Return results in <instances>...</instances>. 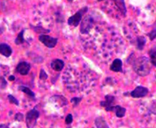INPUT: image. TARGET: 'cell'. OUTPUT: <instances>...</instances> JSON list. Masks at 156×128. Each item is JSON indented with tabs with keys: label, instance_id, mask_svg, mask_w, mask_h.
I'll use <instances>...</instances> for the list:
<instances>
[{
	"label": "cell",
	"instance_id": "obj_1",
	"mask_svg": "<svg viewBox=\"0 0 156 128\" xmlns=\"http://www.w3.org/2000/svg\"><path fill=\"white\" fill-rule=\"evenodd\" d=\"M133 69L137 75L146 77L152 70V64L147 57L141 56L133 61Z\"/></svg>",
	"mask_w": 156,
	"mask_h": 128
},
{
	"label": "cell",
	"instance_id": "obj_2",
	"mask_svg": "<svg viewBox=\"0 0 156 128\" xmlns=\"http://www.w3.org/2000/svg\"><path fill=\"white\" fill-rule=\"evenodd\" d=\"M88 11V7L85 6L84 8L80 9L79 10H78L74 15H73L69 18L68 20V24L70 26H73V27H78L80 24L81 21L83 19V16Z\"/></svg>",
	"mask_w": 156,
	"mask_h": 128
},
{
	"label": "cell",
	"instance_id": "obj_3",
	"mask_svg": "<svg viewBox=\"0 0 156 128\" xmlns=\"http://www.w3.org/2000/svg\"><path fill=\"white\" fill-rule=\"evenodd\" d=\"M40 116V112L37 111L35 108L31 110L27 113L26 118V124L27 127L29 128H32L35 127L36 124H37V121Z\"/></svg>",
	"mask_w": 156,
	"mask_h": 128
},
{
	"label": "cell",
	"instance_id": "obj_4",
	"mask_svg": "<svg viewBox=\"0 0 156 128\" xmlns=\"http://www.w3.org/2000/svg\"><path fill=\"white\" fill-rule=\"evenodd\" d=\"M94 25V19L91 16H86L81 20L80 32L81 34H88Z\"/></svg>",
	"mask_w": 156,
	"mask_h": 128
},
{
	"label": "cell",
	"instance_id": "obj_5",
	"mask_svg": "<svg viewBox=\"0 0 156 128\" xmlns=\"http://www.w3.org/2000/svg\"><path fill=\"white\" fill-rule=\"evenodd\" d=\"M115 96L112 95L107 94L105 96V100H103L100 102V105L101 107H104L107 112H114V102H115Z\"/></svg>",
	"mask_w": 156,
	"mask_h": 128
},
{
	"label": "cell",
	"instance_id": "obj_6",
	"mask_svg": "<svg viewBox=\"0 0 156 128\" xmlns=\"http://www.w3.org/2000/svg\"><path fill=\"white\" fill-rule=\"evenodd\" d=\"M38 40L49 49L54 48L58 42V39L57 38L51 37L50 36H48L46 34L40 35L39 37H38Z\"/></svg>",
	"mask_w": 156,
	"mask_h": 128
},
{
	"label": "cell",
	"instance_id": "obj_7",
	"mask_svg": "<svg viewBox=\"0 0 156 128\" xmlns=\"http://www.w3.org/2000/svg\"><path fill=\"white\" fill-rule=\"evenodd\" d=\"M148 93L149 90L147 88L139 85L130 93V96L133 98H141L146 96Z\"/></svg>",
	"mask_w": 156,
	"mask_h": 128
},
{
	"label": "cell",
	"instance_id": "obj_8",
	"mask_svg": "<svg viewBox=\"0 0 156 128\" xmlns=\"http://www.w3.org/2000/svg\"><path fill=\"white\" fill-rule=\"evenodd\" d=\"M31 69V66L27 62H21L18 64L16 66V72L19 73L21 75H27L30 72Z\"/></svg>",
	"mask_w": 156,
	"mask_h": 128
},
{
	"label": "cell",
	"instance_id": "obj_9",
	"mask_svg": "<svg viewBox=\"0 0 156 128\" xmlns=\"http://www.w3.org/2000/svg\"><path fill=\"white\" fill-rule=\"evenodd\" d=\"M110 70L114 72H122V61L119 58L114 60L112 65L110 66Z\"/></svg>",
	"mask_w": 156,
	"mask_h": 128
},
{
	"label": "cell",
	"instance_id": "obj_10",
	"mask_svg": "<svg viewBox=\"0 0 156 128\" xmlns=\"http://www.w3.org/2000/svg\"><path fill=\"white\" fill-rule=\"evenodd\" d=\"M65 66V62L61 59H55L51 63V67L56 72H61Z\"/></svg>",
	"mask_w": 156,
	"mask_h": 128
},
{
	"label": "cell",
	"instance_id": "obj_11",
	"mask_svg": "<svg viewBox=\"0 0 156 128\" xmlns=\"http://www.w3.org/2000/svg\"><path fill=\"white\" fill-rule=\"evenodd\" d=\"M12 50L11 47L7 43H1L0 44V54L4 55L5 57H10L12 55Z\"/></svg>",
	"mask_w": 156,
	"mask_h": 128
},
{
	"label": "cell",
	"instance_id": "obj_12",
	"mask_svg": "<svg viewBox=\"0 0 156 128\" xmlns=\"http://www.w3.org/2000/svg\"><path fill=\"white\" fill-rule=\"evenodd\" d=\"M113 1L117 8H118L119 12L121 13V14L126 16L127 13V8L126 3H125V0H113Z\"/></svg>",
	"mask_w": 156,
	"mask_h": 128
},
{
	"label": "cell",
	"instance_id": "obj_13",
	"mask_svg": "<svg viewBox=\"0 0 156 128\" xmlns=\"http://www.w3.org/2000/svg\"><path fill=\"white\" fill-rule=\"evenodd\" d=\"M114 112L115 113L116 116L118 117V118H122L125 116L126 113V108L122 107L121 105H117L114 106Z\"/></svg>",
	"mask_w": 156,
	"mask_h": 128
},
{
	"label": "cell",
	"instance_id": "obj_14",
	"mask_svg": "<svg viewBox=\"0 0 156 128\" xmlns=\"http://www.w3.org/2000/svg\"><path fill=\"white\" fill-rule=\"evenodd\" d=\"M95 124L96 127L98 128H108L109 126L108 124H107V122H106V120L103 118V117L99 116L97 117L95 120Z\"/></svg>",
	"mask_w": 156,
	"mask_h": 128
},
{
	"label": "cell",
	"instance_id": "obj_15",
	"mask_svg": "<svg viewBox=\"0 0 156 128\" xmlns=\"http://www.w3.org/2000/svg\"><path fill=\"white\" fill-rule=\"evenodd\" d=\"M146 38L144 36H138L136 38V47L138 50H142L146 44Z\"/></svg>",
	"mask_w": 156,
	"mask_h": 128
},
{
	"label": "cell",
	"instance_id": "obj_16",
	"mask_svg": "<svg viewBox=\"0 0 156 128\" xmlns=\"http://www.w3.org/2000/svg\"><path fill=\"white\" fill-rule=\"evenodd\" d=\"M149 55H150V63H151L153 66H156V51L155 47L151 49H150V51H149Z\"/></svg>",
	"mask_w": 156,
	"mask_h": 128
},
{
	"label": "cell",
	"instance_id": "obj_17",
	"mask_svg": "<svg viewBox=\"0 0 156 128\" xmlns=\"http://www.w3.org/2000/svg\"><path fill=\"white\" fill-rule=\"evenodd\" d=\"M19 90L22 91V92L25 93V94L28 95L29 96H30V97H32L34 98V96H35V94H34V93L31 90L30 88H29L28 87H26V86H23V85H20L19 87Z\"/></svg>",
	"mask_w": 156,
	"mask_h": 128
},
{
	"label": "cell",
	"instance_id": "obj_18",
	"mask_svg": "<svg viewBox=\"0 0 156 128\" xmlns=\"http://www.w3.org/2000/svg\"><path fill=\"white\" fill-rule=\"evenodd\" d=\"M23 33H24V30H22L19 33V35L17 36V37H16L15 40V43L16 45L22 44V43H24L25 40L24 38H23Z\"/></svg>",
	"mask_w": 156,
	"mask_h": 128
},
{
	"label": "cell",
	"instance_id": "obj_19",
	"mask_svg": "<svg viewBox=\"0 0 156 128\" xmlns=\"http://www.w3.org/2000/svg\"><path fill=\"white\" fill-rule=\"evenodd\" d=\"M33 29L34 32H37V33H40L41 35L44 34V33H48V32H50V30H46V29L43 28L42 27H34Z\"/></svg>",
	"mask_w": 156,
	"mask_h": 128
},
{
	"label": "cell",
	"instance_id": "obj_20",
	"mask_svg": "<svg viewBox=\"0 0 156 128\" xmlns=\"http://www.w3.org/2000/svg\"><path fill=\"white\" fill-rule=\"evenodd\" d=\"M81 101V98L80 97H73L70 100V102L73 104V107H77Z\"/></svg>",
	"mask_w": 156,
	"mask_h": 128
},
{
	"label": "cell",
	"instance_id": "obj_21",
	"mask_svg": "<svg viewBox=\"0 0 156 128\" xmlns=\"http://www.w3.org/2000/svg\"><path fill=\"white\" fill-rule=\"evenodd\" d=\"M8 98L9 102H10V103L15 104V105H19V101H18V100L16 97H14L12 95L9 94L8 96Z\"/></svg>",
	"mask_w": 156,
	"mask_h": 128
},
{
	"label": "cell",
	"instance_id": "obj_22",
	"mask_svg": "<svg viewBox=\"0 0 156 128\" xmlns=\"http://www.w3.org/2000/svg\"><path fill=\"white\" fill-rule=\"evenodd\" d=\"M48 78V74H46L43 69H41V72H40V79L42 80H46Z\"/></svg>",
	"mask_w": 156,
	"mask_h": 128
},
{
	"label": "cell",
	"instance_id": "obj_23",
	"mask_svg": "<svg viewBox=\"0 0 156 128\" xmlns=\"http://www.w3.org/2000/svg\"><path fill=\"white\" fill-rule=\"evenodd\" d=\"M147 36H149V38H150V41H153V40L155 39V37H156V33H155V28H154L153 30H152L151 32H149L147 34Z\"/></svg>",
	"mask_w": 156,
	"mask_h": 128
},
{
	"label": "cell",
	"instance_id": "obj_24",
	"mask_svg": "<svg viewBox=\"0 0 156 128\" xmlns=\"http://www.w3.org/2000/svg\"><path fill=\"white\" fill-rule=\"evenodd\" d=\"M73 121V117L70 113H69L68 115H67L66 118H65V123L67 124H70Z\"/></svg>",
	"mask_w": 156,
	"mask_h": 128
},
{
	"label": "cell",
	"instance_id": "obj_25",
	"mask_svg": "<svg viewBox=\"0 0 156 128\" xmlns=\"http://www.w3.org/2000/svg\"><path fill=\"white\" fill-rule=\"evenodd\" d=\"M15 120L19 121V122H22L23 120V115L21 113H16L15 116Z\"/></svg>",
	"mask_w": 156,
	"mask_h": 128
},
{
	"label": "cell",
	"instance_id": "obj_26",
	"mask_svg": "<svg viewBox=\"0 0 156 128\" xmlns=\"http://www.w3.org/2000/svg\"><path fill=\"white\" fill-rule=\"evenodd\" d=\"M15 80V77L14 76H10L9 77V80H10V81H12V80Z\"/></svg>",
	"mask_w": 156,
	"mask_h": 128
},
{
	"label": "cell",
	"instance_id": "obj_27",
	"mask_svg": "<svg viewBox=\"0 0 156 128\" xmlns=\"http://www.w3.org/2000/svg\"><path fill=\"white\" fill-rule=\"evenodd\" d=\"M0 127H6V128H8V127H9V126L5 125V124H0Z\"/></svg>",
	"mask_w": 156,
	"mask_h": 128
},
{
	"label": "cell",
	"instance_id": "obj_28",
	"mask_svg": "<svg viewBox=\"0 0 156 128\" xmlns=\"http://www.w3.org/2000/svg\"><path fill=\"white\" fill-rule=\"evenodd\" d=\"M68 2H72L73 0H68Z\"/></svg>",
	"mask_w": 156,
	"mask_h": 128
},
{
	"label": "cell",
	"instance_id": "obj_29",
	"mask_svg": "<svg viewBox=\"0 0 156 128\" xmlns=\"http://www.w3.org/2000/svg\"><path fill=\"white\" fill-rule=\"evenodd\" d=\"M98 2H101V1H103V0H98Z\"/></svg>",
	"mask_w": 156,
	"mask_h": 128
}]
</instances>
